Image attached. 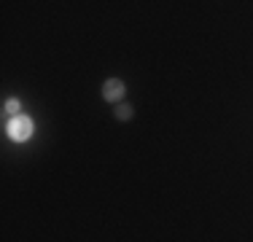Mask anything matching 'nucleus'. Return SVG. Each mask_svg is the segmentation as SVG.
<instances>
[{
	"mask_svg": "<svg viewBox=\"0 0 253 242\" xmlns=\"http://www.w3.org/2000/svg\"><path fill=\"white\" fill-rule=\"evenodd\" d=\"M33 119L27 116H16V119H8L5 121V135H8V140L14 143H25L30 140V135H33Z\"/></svg>",
	"mask_w": 253,
	"mask_h": 242,
	"instance_id": "nucleus-1",
	"label": "nucleus"
},
{
	"mask_svg": "<svg viewBox=\"0 0 253 242\" xmlns=\"http://www.w3.org/2000/svg\"><path fill=\"white\" fill-rule=\"evenodd\" d=\"M124 94H126V83L122 78H108L102 83V100L105 102H122Z\"/></svg>",
	"mask_w": 253,
	"mask_h": 242,
	"instance_id": "nucleus-2",
	"label": "nucleus"
},
{
	"mask_svg": "<svg viewBox=\"0 0 253 242\" xmlns=\"http://www.w3.org/2000/svg\"><path fill=\"white\" fill-rule=\"evenodd\" d=\"M3 113L8 119H16V116H22V102L16 100V97H11V100H5L3 102Z\"/></svg>",
	"mask_w": 253,
	"mask_h": 242,
	"instance_id": "nucleus-3",
	"label": "nucleus"
},
{
	"mask_svg": "<svg viewBox=\"0 0 253 242\" xmlns=\"http://www.w3.org/2000/svg\"><path fill=\"white\" fill-rule=\"evenodd\" d=\"M132 113H135V111H132V105H126V102H119V105H116V119L119 121H129Z\"/></svg>",
	"mask_w": 253,
	"mask_h": 242,
	"instance_id": "nucleus-4",
	"label": "nucleus"
}]
</instances>
